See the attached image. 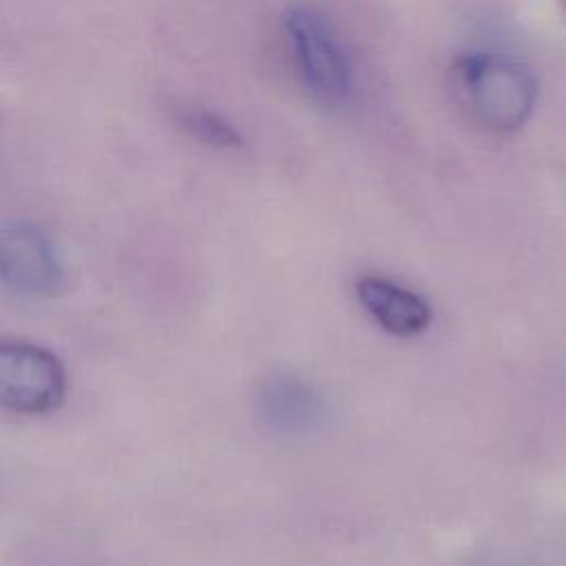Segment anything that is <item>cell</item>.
Listing matches in <instances>:
<instances>
[{
  "label": "cell",
  "mask_w": 566,
  "mask_h": 566,
  "mask_svg": "<svg viewBox=\"0 0 566 566\" xmlns=\"http://www.w3.org/2000/svg\"><path fill=\"white\" fill-rule=\"evenodd\" d=\"M177 124L197 142L214 146V148H237L241 144V135L237 128L221 115L206 108H179L175 113Z\"/></svg>",
  "instance_id": "52a82bcc"
},
{
  "label": "cell",
  "mask_w": 566,
  "mask_h": 566,
  "mask_svg": "<svg viewBox=\"0 0 566 566\" xmlns=\"http://www.w3.org/2000/svg\"><path fill=\"white\" fill-rule=\"evenodd\" d=\"M254 413L265 431L296 438L316 431L325 422L327 405L307 380L292 374H272L256 387Z\"/></svg>",
  "instance_id": "5b68a950"
},
{
  "label": "cell",
  "mask_w": 566,
  "mask_h": 566,
  "mask_svg": "<svg viewBox=\"0 0 566 566\" xmlns=\"http://www.w3.org/2000/svg\"><path fill=\"white\" fill-rule=\"evenodd\" d=\"M66 394L62 360L46 347L0 338V407L20 416H42L57 409Z\"/></svg>",
  "instance_id": "7a4b0ae2"
},
{
  "label": "cell",
  "mask_w": 566,
  "mask_h": 566,
  "mask_svg": "<svg viewBox=\"0 0 566 566\" xmlns=\"http://www.w3.org/2000/svg\"><path fill=\"white\" fill-rule=\"evenodd\" d=\"M455 75L478 119L495 130H511L526 122L535 102V82L520 64L493 55H464Z\"/></svg>",
  "instance_id": "6da1fadb"
},
{
  "label": "cell",
  "mask_w": 566,
  "mask_h": 566,
  "mask_svg": "<svg viewBox=\"0 0 566 566\" xmlns=\"http://www.w3.org/2000/svg\"><path fill=\"white\" fill-rule=\"evenodd\" d=\"M356 296L365 312L389 334L409 338L424 332L431 323L429 303L413 290L378 274L356 281Z\"/></svg>",
  "instance_id": "8992f818"
},
{
  "label": "cell",
  "mask_w": 566,
  "mask_h": 566,
  "mask_svg": "<svg viewBox=\"0 0 566 566\" xmlns=\"http://www.w3.org/2000/svg\"><path fill=\"white\" fill-rule=\"evenodd\" d=\"M285 27L312 91L325 99H343L349 93L352 73L329 24L312 9L294 7L285 18Z\"/></svg>",
  "instance_id": "277c9868"
},
{
  "label": "cell",
  "mask_w": 566,
  "mask_h": 566,
  "mask_svg": "<svg viewBox=\"0 0 566 566\" xmlns=\"http://www.w3.org/2000/svg\"><path fill=\"white\" fill-rule=\"evenodd\" d=\"M0 281L31 298L53 296L64 285V265L53 239L38 223L0 228Z\"/></svg>",
  "instance_id": "3957f363"
}]
</instances>
